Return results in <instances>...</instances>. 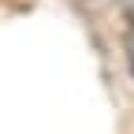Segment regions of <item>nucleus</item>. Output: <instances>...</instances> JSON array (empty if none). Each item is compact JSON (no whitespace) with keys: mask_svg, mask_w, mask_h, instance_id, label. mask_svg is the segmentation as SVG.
Returning a JSON list of instances; mask_svg holds the SVG:
<instances>
[{"mask_svg":"<svg viewBox=\"0 0 134 134\" xmlns=\"http://www.w3.org/2000/svg\"><path fill=\"white\" fill-rule=\"evenodd\" d=\"M119 4H123V8H127V11L134 15V0H119Z\"/></svg>","mask_w":134,"mask_h":134,"instance_id":"obj_1","label":"nucleus"}]
</instances>
